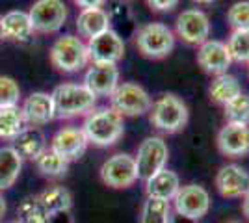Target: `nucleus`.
<instances>
[{"label":"nucleus","instance_id":"41","mask_svg":"<svg viewBox=\"0 0 249 223\" xmlns=\"http://www.w3.org/2000/svg\"><path fill=\"white\" fill-rule=\"evenodd\" d=\"M8 223H21V222H8Z\"/></svg>","mask_w":249,"mask_h":223},{"label":"nucleus","instance_id":"38","mask_svg":"<svg viewBox=\"0 0 249 223\" xmlns=\"http://www.w3.org/2000/svg\"><path fill=\"white\" fill-rule=\"evenodd\" d=\"M6 212H8V205H6V199H4L2 193H0V220L6 216Z\"/></svg>","mask_w":249,"mask_h":223},{"label":"nucleus","instance_id":"31","mask_svg":"<svg viewBox=\"0 0 249 223\" xmlns=\"http://www.w3.org/2000/svg\"><path fill=\"white\" fill-rule=\"evenodd\" d=\"M225 45L232 62L249 64V30H232Z\"/></svg>","mask_w":249,"mask_h":223},{"label":"nucleus","instance_id":"27","mask_svg":"<svg viewBox=\"0 0 249 223\" xmlns=\"http://www.w3.org/2000/svg\"><path fill=\"white\" fill-rule=\"evenodd\" d=\"M140 223H173L169 201L147 197L140 212Z\"/></svg>","mask_w":249,"mask_h":223},{"label":"nucleus","instance_id":"32","mask_svg":"<svg viewBox=\"0 0 249 223\" xmlns=\"http://www.w3.org/2000/svg\"><path fill=\"white\" fill-rule=\"evenodd\" d=\"M227 22L232 30H249V0H238L229 8Z\"/></svg>","mask_w":249,"mask_h":223},{"label":"nucleus","instance_id":"7","mask_svg":"<svg viewBox=\"0 0 249 223\" xmlns=\"http://www.w3.org/2000/svg\"><path fill=\"white\" fill-rule=\"evenodd\" d=\"M167 158H169V149H167V143L164 141V138L149 136V138L143 139L134 156L138 181L145 182L155 173L164 170Z\"/></svg>","mask_w":249,"mask_h":223},{"label":"nucleus","instance_id":"20","mask_svg":"<svg viewBox=\"0 0 249 223\" xmlns=\"http://www.w3.org/2000/svg\"><path fill=\"white\" fill-rule=\"evenodd\" d=\"M180 188V179L175 171L164 168L162 171L155 173L151 179L145 181V193L147 197L162 199V201H173L177 191Z\"/></svg>","mask_w":249,"mask_h":223},{"label":"nucleus","instance_id":"2","mask_svg":"<svg viewBox=\"0 0 249 223\" xmlns=\"http://www.w3.org/2000/svg\"><path fill=\"white\" fill-rule=\"evenodd\" d=\"M54 103V117L58 119H71L84 114H89L95 108L97 97L84 84H60L51 93Z\"/></svg>","mask_w":249,"mask_h":223},{"label":"nucleus","instance_id":"25","mask_svg":"<svg viewBox=\"0 0 249 223\" xmlns=\"http://www.w3.org/2000/svg\"><path fill=\"white\" fill-rule=\"evenodd\" d=\"M17 216L21 223H51V212L43 205L39 195H28L24 197L17 206Z\"/></svg>","mask_w":249,"mask_h":223},{"label":"nucleus","instance_id":"16","mask_svg":"<svg viewBox=\"0 0 249 223\" xmlns=\"http://www.w3.org/2000/svg\"><path fill=\"white\" fill-rule=\"evenodd\" d=\"M84 86L95 97H110L119 86V69L114 64H91L86 71Z\"/></svg>","mask_w":249,"mask_h":223},{"label":"nucleus","instance_id":"42","mask_svg":"<svg viewBox=\"0 0 249 223\" xmlns=\"http://www.w3.org/2000/svg\"><path fill=\"white\" fill-rule=\"evenodd\" d=\"M227 223H240V222H227Z\"/></svg>","mask_w":249,"mask_h":223},{"label":"nucleus","instance_id":"23","mask_svg":"<svg viewBox=\"0 0 249 223\" xmlns=\"http://www.w3.org/2000/svg\"><path fill=\"white\" fill-rule=\"evenodd\" d=\"M22 170V158L11 147H0V191L11 188L19 179Z\"/></svg>","mask_w":249,"mask_h":223},{"label":"nucleus","instance_id":"21","mask_svg":"<svg viewBox=\"0 0 249 223\" xmlns=\"http://www.w3.org/2000/svg\"><path fill=\"white\" fill-rule=\"evenodd\" d=\"M112 28L110 15L103 8H91V10H82L76 17V30L82 37L91 39L99 34L106 32Z\"/></svg>","mask_w":249,"mask_h":223},{"label":"nucleus","instance_id":"4","mask_svg":"<svg viewBox=\"0 0 249 223\" xmlns=\"http://www.w3.org/2000/svg\"><path fill=\"white\" fill-rule=\"evenodd\" d=\"M136 47L145 58L162 60L175 49V34L164 22H147L136 32Z\"/></svg>","mask_w":249,"mask_h":223},{"label":"nucleus","instance_id":"18","mask_svg":"<svg viewBox=\"0 0 249 223\" xmlns=\"http://www.w3.org/2000/svg\"><path fill=\"white\" fill-rule=\"evenodd\" d=\"M24 123L30 127H41L54 119V103L52 97L45 91L32 93L21 108Z\"/></svg>","mask_w":249,"mask_h":223},{"label":"nucleus","instance_id":"15","mask_svg":"<svg viewBox=\"0 0 249 223\" xmlns=\"http://www.w3.org/2000/svg\"><path fill=\"white\" fill-rule=\"evenodd\" d=\"M88 139L84 136L82 128L76 127H63L60 128L51 139V151L60 154L67 162H73L84 156L88 149Z\"/></svg>","mask_w":249,"mask_h":223},{"label":"nucleus","instance_id":"37","mask_svg":"<svg viewBox=\"0 0 249 223\" xmlns=\"http://www.w3.org/2000/svg\"><path fill=\"white\" fill-rule=\"evenodd\" d=\"M242 212H244V216L249 220V191L242 197Z\"/></svg>","mask_w":249,"mask_h":223},{"label":"nucleus","instance_id":"35","mask_svg":"<svg viewBox=\"0 0 249 223\" xmlns=\"http://www.w3.org/2000/svg\"><path fill=\"white\" fill-rule=\"evenodd\" d=\"M73 2L82 10H91V8H103L108 0H73Z\"/></svg>","mask_w":249,"mask_h":223},{"label":"nucleus","instance_id":"29","mask_svg":"<svg viewBox=\"0 0 249 223\" xmlns=\"http://www.w3.org/2000/svg\"><path fill=\"white\" fill-rule=\"evenodd\" d=\"M36 164H37V170L41 171L45 177H51V179L63 177L69 170V162L51 149H47L41 156L36 160Z\"/></svg>","mask_w":249,"mask_h":223},{"label":"nucleus","instance_id":"12","mask_svg":"<svg viewBox=\"0 0 249 223\" xmlns=\"http://www.w3.org/2000/svg\"><path fill=\"white\" fill-rule=\"evenodd\" d=\"M175 32L188 45H201L210 35V19L205 11L197 8L184 10L177 17Z\"/></svg>","mask_w":249,"mask_h":223},{"label":"nucleus","instance_id":"22","mask_svg":"<svg viewBox=\"0 0 249 223\" xmlns=\"http://www.w3.org/2000/svg\"><path fill=\"white\" fill-rule=\"evenodd\" d=\"M2 34H4L6 39L28 41L32 37V34H34L30 15L26 11H21V10L8 11L2 17Z\"/></svg>","mask_w":249,"mask_h":223},{"label":"nucleus","instance_id":"19","mask_svg":"<svg viewBox=\"0 0 249 223\" xmlns=\"http://www.w3.org/2000/svg\"><path fill=\"white\" fill-rule=\"evenodd\" d=\"M11 141L17 154L26 160H37L47 151V138L39 127H24Z\"/></svg>","mask_w":249,"mask_h":223},{"label":"nucleus","instance_id":"1","mask_svg":"<svg viewBox=\"0 0 249 223\" xmlns=\"http://www.w3.org/2000/svg\"><path fill=\"white\" fill-rule=\"evenodd\" d=\"M82 132L88 143L95 147H112L124 132L123 116L112 106L93 108L84 119Z\"/></svg>","mask_w":249,"mask_h":223},{"label":"nucleus","instance_id":"30","mask_svg":"<svg viewBox=\"0 0 249 223\" xmlns=\"http://www.w3.org/2000/svg\"><path fill=\"white\" fill-rule=\"evenodd\" d=\"M223 114L227 123L234 125H248L249 127V95L248 93H240L234 99H231L227 104L223 106Z\"/></svg>","mask_w":249,"mask_h":223},{"label":"nucleus","instance_id":"13","mask_svg":"<svg viewBox=\"0 0 249 223\" xmlns=\"http://www.w3.org/2000/svg\"><path fill=\"white\" fill-rule=\"evenodd\" d=\"M216 190L225 199H242L249 191V173L238 164H227L216 173Z\"/></svg>","mask_w":249,"mask_h":223},{"label":"nucleus","instance_id":"17","mask_svg":"<svg viewBox=\"0 0 249 223\" xmlns=\"http://www.w3.org/2000/svg\"><path fill=\"white\" fill-rule=\"evenodd\" d=\"M218 149L221 154L231 158H240L249 154V127L248 125H234L225 123L216 138Z\"/></svg>","mask_w":249,"mask_h":223},{"label":"nucleus","instance_id":"28","mask_svg":"<svg viewBox=\"0 0 249 223\" xmlns=\"http://www.w3.org/2000/svg\"><path fill=\"white\" fill-rule=\"evenodd\" d=\"M26 127L19 106L0 108V139H13Z\"/></svg>","mask_w":249,"mask_h":223},{"label":"nucleus","instance_id":"11","mask_svg":"<svg viewBox=\"0 0 249 223\" xmlns=\"http://www.w3.org/2000/svg\"><path fill=\"white\" fill-rule=\"evenodd\" d=\"M88 54L93 64H114L117 65L119 60L124 56V41L123 37L115 30H106V32L95 35L88 39Z\"/></svg>","mask_w":249,"mask_h":223},{"label":"nucleus","instance_id":"14","mask_svg":"<svg viewBox=\"0 0 249 223\" xmlns=\"http://www.w3.org/2000/svg\"><path fill=\"white\" fill-rule=\"evenodd\" d=\"M197 64L208 74H225L232 64L227 45L218 39H207L197 49Z\"/></svg>","mask_w":249,"mask_h":223},{"label":"nucleus","instance_id":"24","mask_svg":"<svg viewBox=\"0 0 249 223\" xmlns=\"http://www.w3.org/2000/svg\"><path fill=\"white\" fill-rule=\"evenodd\" d=\"M240 93H242V86L238 78L229 73L214 76V80L210 82V87H208L210 101H214L216 104H221V106H225L231 99H234Z\"/></svg>","mask_w":249,"mask_h":223},{"label":"nucleus","instance_id":"34","mask_svg":"<svg viewBox=\"0 0 249 223\" xmlns=\"http://www.w3.org/2000/svg\"><path fill=\"white\" fill-rule=\"evenodd\" d=\"M180 0H147V6L158 13H169L178 6Z\"/></svg>","mask_w":249,"mask_h":223},{"label":"nucleus","instance_id":"39","mask_svg":"<svg viewBox=\"0 0 249 223\" xmlns=\"http://www.w3.org/2000/svg\"><path fill=\"white\" fill-rule=\"evenodd\" d=\"M196 4H199V6H208V4H212L214 0H194Z\"/></svg>","mask_w":249,"mask_h":223},{"label":"nucleus","instance_id":"33","mask_svg":"<svg viewBox=\"0 0 249 223\" xmlns=\"http://www.w3.org/2000/svg\"><path fill=\"white\" fill-rule=\"evenodd\" d=\"M21 99V87L10 76H0V108L17 106Z\"/></svg>","mask_w":249,"mask_h":223},{"label":"nucleus","instance_id":"40","mask_svg":"<svg viewBox=\"0 0 249 223\" xmlns=\"http://www.w3.org/2000/svg\"><path fill=\"white\" fill-rule=\"evenodd\" d=\"M4 39V34H2V17H0V41Z\"/></svg>","mask_w":249,"mask_h":223},{"label":"nucleus","instance_id":"5","mask_svg":"<svg viewBox=\"0 0 249 223\" xmlns=\"http://www.w3.org/2000/svg\"><path fill=\"white\" fill-rule=\"evenodd\" d=\"M51 62L63 73H78L89 62L88 47L76 35L58 37L51 47Z\"/></svg>","mask_w":249,"mask_h":223},{"label":"nucleus","instance_id":"6","mask_svg":"<svg viewBox=\"0 0 249 223\" xmlns=\"http://www.w3.org/2000/svg\"><path fill=\"white\" fill-rule=\"evenodd\" d=\"M110 106L123 117L145 116L153 106V99L147 93L145 87L134 82H123L117 86L110 95Z\"/></svg>","mask_w":249,"mask_h":223},{"label":"nucleus","instance_id":"26","mask_svg":"<svg viewBox=\"0 0 249 223\" xmlns=\"http://www.w3.org/2000/svg\"><path fill=\"white\" fill-rule=\"evenodd\" d=\"M39 197H41L43 205L47 206V210L51 212V216L60 212H69L71 206H73V193L65 186H60V184L51 186L45 191H41Z\"/></svg>","mask_w":249,"mask_h":223},{"label":"nucleus","instance_id":"43","mask_svg":"<svg viewBox=\"0 0 249 223\" xmlns=\"http://www.w3.org/2000/svg\"><path fill=\"white\" fill-rule=\"evenodd\" d=\"M248 65H249V64H248Z\"/></svg>","mask_w":249,"mask_h":223},{"label":"nucleus","instance_id":"9","mask_svg":"<svg viewBox=\"0 0 249 223\" xmlns=\"http://www.w3.org/2000/svg\"><path fill=\"white\" fill-rule=\"evenodd\" d=\"M28 15L34 32L54 34L67 21V6L63 0H36Z\"/></svg>","mask_w":249,"mask_h":223},{"label":"nucleus","instance_id":"10","mask_svg":"<svg viewBox=\"0 0 249 223\" xmlns=\"http://www.w3.org/2000/svg\"><path fill=\"white\" fill-rule=\"evenodd\" d=\"M99 173H101V181L114 190L128 188L138 181L134 156H130L128 153H117L108 160H104Z\"/></svg>","mask_w":249,"mask_h":223},{"label":"nucleus","instance_id":"8","mask_svg":"<svg viewBox=\"0 0 249 223\" xmlns=\"http://www.w3.org/2000/svg\"><path fill=\"white\" fill-rule=\"evenodd\" d=\"M175 212L180 218H186L190 222H197L205 218L210 210V193L201 184H184L180 186L177 195L173 197Z\"/></svg>","mask_w":249,"mask_h":223},{"label":"nucleus","instance_id":"36","mask_svg":"<svg viewBox=\"0 0 249 223\" xmlns=\"http://www.w3.org/2000/svg\"><path fill=\"white\" fill-rule=\"evenodd\" d=\"M51 223H73V218L69 216V212H60L52 216Z\"/></svg>","mask_w":249,"mask_h":223},{"label":"nucleus","instance_id":"3","mask_svg":"<svg viewBox=\"0 0 249 223\" xmlns=\"http://www.w3.org/2000/svg\"><path fill=\"white\" fill-rule=\"evenodd\" d=\"M151 125L166 134H177L184 130L190 119L186 103L175 93H164L156 99L149 112Z\"/></svg>","mask_w":249,"mask_h":223}]
</instances>
